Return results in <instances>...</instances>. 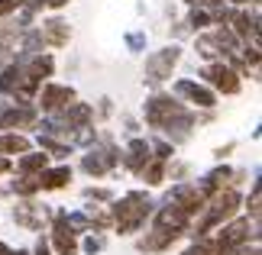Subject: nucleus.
<instances>
[{
	"mask_svg": "<svg viewBox=\"0 0 262 255\" xmlns=\"http://www.w3.org/2000/svg\"><path fill=\"white\" fill-rule=\"evenodd\" d=\"M52 246L58 255H75L78 252V233L65 223V213H55L52 223Z\"/></svg>",
	"mask_w": 262,
	"mask_h": 255,
	"instance_id": "10",
	"label": "nucleus"
},
{
	"mask_svg": "<svg viewBox=\"0 0 262 255\" xmlns=\"http://www.w3.org/2000/svg\"><path fill=\"white\" fill-rule=\"evenodd\" d=\"M126 45H129V52H143V49H146V33H129Z\"/></svg>",
	"mask_w": 262,
	"mask_h": 255,
	"instance_id": "21",
	"label": "nucleus"
},
{
	"mask_svg": "<svg viewBox=\"0 0 262 255\" xmlns=\"http://www.w3.org/2000/svg\"><path fill=\"white\" fill-rule=\"evenodd\" d=\"M249 255H259V249H253V252H249Z\"/></svg>",
	"mask_w": 262,
	"mask_h": 255,
	"instance_id": "30",
	"label": "nucleus"
},
{
	"mask_svg": "<svg viewBox=\"0 0 262 255\" xmlns=\"http://www.w3.org/2000/svg\"><path fill=\"white\" fill-rule=\"evenodd\" d=\"M13 255H29V252H26V249H16V252H13Z\"/></svg>",
	"mask_w": 262,
	"mask_h": 255,
	"instance_id": "29",
	"label": "nucleus"
},
{
	"mask_svg": "<svg viewBox=\"0 0 262 255\" xmlns=\"http://www.w3.org/2000/svg\"><path fill=\"white\" fill-rule=\"evenodd\" d=\"M178 110H185V107H181L172 94H152V97L146 100V107H143V117H146V123L152 126V129L162 132V126L178 113Z\"/></svg>",
	"mask_w": 262,
	"mask_h": 255,
	"instance_id": "5",
	"label": "nucleus"
},
{
	"mask_svg": "<svg viewBox=\"0 0 262 255\" xmlns=\"http://www.w3.org/2000/svg\"><path fill=\"white\" fill-rule=\"evenodd\" d=\"M236 210H239V194L236 191H220L214 194L207 203H204V217L198 220V226H194V239L201 236H207L210 229H217V226H224V223H230L236 217Z\"/></svg>",
	"mask_w": 262,
	"mask_h": 255,
	"instance_id": "2",
	"label": "nucleus"
},
{
	"mask_svg": "<svg viewBox=\"0 0 262 255\" xmlns=\"http://www.w3.org/2000/svg\"><path fill=\"white\" fill-rule=\"evenodd\" d=\"M68 104H75V87L52 84V81H46V84L39 87V107H42L46 113H58V110H65Z\"/></svg>",
	"mask_w": 262,
	"mask_h": 255,
	"instance_id": "8",
	"label": "nucleus"
},
{
	"mask_svg": "<svg viewBox=\"0 0 262 255\" xmlns=\"http://www.w3.org/2000/svg\"><path fill=\"white\" fill-rule=\"evenodd\" d=\"M175 94L178 97H185L188 104H194V107H201V110H210V107H217V94L210 87H204V84H198V81H191V78H181V81H175Z\"/></svg>",
	"mask_w": 262,
	"mask_h": 255,
	"instance_id": "9",
	"label": "nucleus"
},
{
	"mask_svg": "<svg viewBox=\"0 0 262 255\" xmlns=\"http://www.w3.org/2000/svg\"><path fill=\"white\" fill-rule=\"evenodd\" d=\"M152 207L156 203L149 200L143 191H129V194H123V197L117 200L114 213H110V223H114L120 233H136L149 217H152Z\"/></svg>",
	"mask_w": 262,
	"mask_h": 255,
	"instance_id": "1",
	"label": "nucleus"
},
{
	"mask_svg": "<svg viewBox=\"0 0 262 255\" xmlns=\"http://www.w3.org/2000/svg\"><path fill=\"white\" fill-rule=\"evenodd\" d=\"M139 175H143V181H146V184H152V188H156V184H162V181H165V161L149 158Z\"/></svg>",
	"mask_w": 262,
	"mask_h": 255,
	"instance_id": "18",
	"label": "nucleus"
},
{
	"mask_svg": "<svg viewBox=\"0 0 262 255\" xmlns=\"http://www.w3.org/2000/svg\"><path fill=\"white\" fill-rule=\"evenodd\" d=\"M210 200V194L201 188V184H191V181H178V184L168 191V203L185 213V217H194V213L204 210V203Z\"/></svg>",
	"mask_w": 262,
	"mask_h": 255,
	"instance_id": "4",
	"label": "nucleus"
},
{
	"mask_svg": "<svg viewBox=\"0 0 262 255\" xmlns=\"http://www.w3.org/2000/svg\"><path fill=\"white\" fill-rule=\"evenodd\" d=\"M68 4V0H26V10H33V13H39V10H42V7H49V10H58V7H65Z\"/></svg>",
	"mask_w": 262,
	"mask_h": 255,
	"instance_id": "19",
	"label": "nucleus"
},
{
	"mask_svg": "<svg viewBox=\"0 0 262 255\" xmlns=\"http://www.w3.org/2000/svg\"><path fill=\"white\" fill-rule=\"evenodd\" d=\"M230 4H233V7H249V4H253L256 7V0H230Z\"/></svg>",
	"mask_w": 262,
	"mask_h": 255,
	"instance_id": "26",
	"label": "nucleus"
},
{
	"mask_svg": "<svg viewBox=\"0 0 262 255\" xmlns=\"http://www.w3.org/2000/svg\"><path fill=\"white\" fill-rule=\"evenodd\" d=\"M13 220L19 223V226H26V229H42L46 213H42V207H36L33 200H23V203L13 207Z\"/></svg>",
	"mask_w": 262,
	"mask_h": 255,
	"instance_id": "13",
	"label": "nucleus"
},
{
	"mask_svg": "<svg viewBox=\"0 0 262 255\" xmlns=\"http://www.w3.org/2000/svg\"><path fill=\"white\" fill-rule=\"evenodd\" d=\"M84 197H91V200H107V197H110V191H107V188H88V191H84Z\"/></svg>",
	"mask_w": 262,
	"mask_h": 255,
	"instance_id": "23",
	"label": "nucleus"
},
{
	"mask_svg": "<svg viewBox=\"0 0 262 255\" xmlns=\"http://www.w3.org/2000/svg\"><path fill=\"white\" fill-rule=\"evenodd\" d=\"M49 168V155L46 152H23V158H19L16 171L19 175H39V171Z\"/></svg>",
	"mask_w": 262,
	"mask_h": 255,
	"instance_id": "16",
	"label": "nucleus"
},
{
	"mask_svg": "<svg viewBox=\"0 0 262 255\" xmlns=\"http://www.w3.org/2000/svg\"><path fill=\"white\" fill-rule=\"evenodd\" d=\"M178 58H181V49L178 45H165V49H159V52H152V55L146 58V68H143L146 84L149 87L165 84V81L172 78V68L178 65Z\"/></svg>",
	"mask_w": 262,
	"mask_h": 255,
	"instance_id": "3",
	"label": "nucleus"
},
{
	"mask_svg": "<svg viewBox=\"0 0 262 255\" xmlns=\"http://www.w3.org/2000/svg\"><path fill=\"white\" fill-rule=\"evenodd\" d=\"M7 171H10V161H7L4 155H0V175H7Z\"/></svg>",
	"mask_w": 262,
	"mask_h": 255,
	"instance_id": "27",
	"label": "nucleus"
},
{
	"mask_svg": "<svg viewBox=\"0 0 262 255\" xmlns=\"http://www.w3.org/2000/svg\"><path fill=\"white\" fill-rule=\"evenodd\" d=\"M33 255H52V252H49V242H46V239H39V242H36V249H33Z\"/></svg>",
	"mask_w": 262,
	"mask_h": 255,
	"instance_id": "25",
	"label": "nucleus"
},
{
	"mask_svg": "<svg viewBox=\"0 0 262 255\" xmlns=\"http://www.w3.org/2000/svg\"><path fill=\"white\" fill-rule=\"evenodd\" d=\"M39 36H42V45H52V49H62L68 45V39H72V29H68L65 19H46L42 26H39Z\"/></svg>",
	"mask_w": 262,
	"mask_h": 255,
	"instance_id": "11",
	"label": "nucleus"
},
{
	"mask_svg": "<svg viewBox=\"0 0 262 255\" xmlns=\"http://www.w3.org/2000/svg\"><path fill=\"white\" fill-rule=\"evenodd\" d=\"M120 161V152H117V146L110 139H104L100 146H94V149H88V155L81 158V168L88 171V175H94V178H100V175H107L110 168H114Z\"/></svg>",
	"mask_w": 262,
	"mask_h": 255,
	"instance_id": "6",
	"label": "nucleus"
},
{
	"mask_svg": "<svg viewBox=\"0 0 262 255\" xmlns=\"http://www.w3.org/2000/svg\"><path fill=\"white\" fill-rule=\"evenodd\" d=\"M201 78H207V84L214 90H224V94H236L239 90V75L224 62H207L201 68Z\"/></svg>",
	"mask_w": 262,
	"mask_h": 255,
	"instance_id": "7",
	"label": "nucleus"
},
{
	"mask_svg": "<svg viewBox=\"0 0 262 255\" xmlns=\"http://www.w3.org/2000/svg\"><path fill=\"white\" fill-rule=\"evenodd\" d=\"M104 246H107V239L100 236V233H91V236L84 239V252H88V255H97Z\"/></svg>",
	"mask_w": 262,
	"mask_h": 255,
	"instance_id": "20",
	"label": "nucleus"
},
{
	"mask_svg": "<svg viewBox=\"0 0 262 255\" xmlns=\"http://www.w3.org/2000/svg\"><path fill=\"white\" fill-rule=\"evenodd\" d=\"M220 4V0H188V7H198V10H207V13H210V10H214Z\"/></svg>",
	"mask_w": 262,
	"mask_h": 255,
	"instance_id": "24",
	"label": "nucleus"
},
{
	"mask_svg": "<svg viewBox=\"0 0 262 255\" xmlns=\"http://www.w3.org/2000/svg\"><path fill=\"white\" fill-rule=\"evenodd\" d=\"M26 0H0V16H7V13H13V10H19Z\"/></svg>",
	"mask_w": 262,
	"mask_h": 255,
	"instance_id": "22",
	"label": "nucleus"
},
{
	"mask_svg": "<svg viewBox=\"0 0 262 255\" xmlns=\"http://www.w3.org/2000/svg\"><path fill=\"white\" fill-rule=\"evenodd\" d=\"M29 152V139L19 132H0V155H23Z\"/></svg>",
	"mask_w": 262,
	"mask_h": 255,
	"instance_id": "17",
	"label": "nucleus"
},
{
	"mask_svg": "<svg viewBox=\"0 0 262 255\" xmlns=\"http://www.w3.org/2000/svg\"><path fill=\"white\" fill-rule=\"evenodd\" d=\"M120 158H123V165H126L129 171H136V175H139V171H143V165L152 158L149 142H146V139H129V146H126V152H123Z\"/></svg>",
	"mask_w": 262,
	"mask_h": 255,
	"instance_id": "12",
	"label": "nucleus"
},
{
	"mask_svg": "<svg viewBox=\"0 0 262 255\" xmlns=\"http://www.w3.org/2000/svg\"><path fill=\"white\" fill-rule=\"evenodd\" d=\"M68 181H72V168H68V165L39 171V191H58V188H65Z\"/></svg>",
	"mask_w": 262,
	"mask_h": 255,
	"instance_id": "15",
	"label": "nucleus"
},
{
	"mask_svg": "<svg viewBox=\"0 0 262 255\" xmlns=\"http://www.w3.org/2000/svg\"><path fill=\"white\" fill-rule=\"evenodd\" d=\"M178 236H181V233H175V229H162V226H156L152 233H146V236L139 239V252H162V249L172 246Z\"/></svg>",
	"mask_w": 262,
	"mask_h": 255,
	"instance_id": "14",
	"label": "nucleus"
},
{
	"mask_svg": "<svg viewBox=\"0 0 262 255\" xmlns=\"http://www.w3.org/2000/svg\"><path fill=\"white\" fill-rule=\"evenodd\" d=\"M0 255H13V249H10L7 242H0Z\"/></svg>",
	"mask_w": 262,
	"mask_h": 255,
	"instance_id": "28",
	"label": "nucleus"
}]
</instances>
